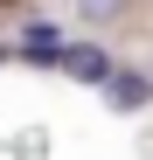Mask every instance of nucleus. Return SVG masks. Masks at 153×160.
Instances as JSON below:
<instances>
[{"mask_svg":"<svg viewBox=\"0 0 153 160\" xmlns=\"http://www.w3.org/2000/svg\"><path fill=\"white\" fill-rule=\"evenodd\" d=\"M111 98L132 112V104H146V98H153V84H146V77H111Z\"/></svg>","mask_w":153,"mask_h":160,"instance_id":"3","label":"nucleus"},{"mask_svg":"<svg viewBox=\"0 0 153 160\" xmlns=\"http://www.w3.org/2000/svg\"><path fill=\"white\" fill-rule=\"evenodd\" d=\"M70 77H84V84H111V63H105V49H91V42H70Z\"/></svg>","mask_w":153,"mask_h":160,"instance_id":"1","label":"nucleus"},{"mask_svg":"<svg viewBox=\"0 0 153 160\" xmlns=\"http://www.w3.org/2000/svg\"><path fill=\"white\" fill-rule=\"evenodd\" d=\"M21 56H28V63H63L70 49H63L56 35H49V28H28V42H21Z\"/></svg>","mask_w":153,"mask_h":160,"instance_id":"2","label":"nucleus"}]
</instances>
